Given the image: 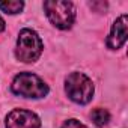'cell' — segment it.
Instances as JSON below:
<instances>
[{
    "instance_id": "1",
    "label": "cell",
    "mask_w": 128,
    "mask_h": 128,
    "mask_svg": "<svg viewBox=\"0 0 128 128\" xmlns=\"http://www.w3.org/2000/svg\"><path fill=\"white\" fill-rule=\"evenodd\" d=\"M42 48L44 45L39 35L32 29H23L17 39L15 56L18 60L24 63H33L42 54Z\"/></svg>"
},
{
    "instance_id": "2",
    "label": "cell",
    "mask_w": 128,
    "mask_h": 128,
    "mask_svg": "<svg viewBox=\"0 0 128 128\" xmlns=\"http://www.w3.org/2000/svg\"><path fill=\"white\" fill-rule=\"evenodd\" d=\"M12 92L24 98H44L48 94V86L32 72H20L12 82Z\"/></svg>"
},
{
    "instance_id": "3",
    "label": "cell",
    "mask_w": 128,
    "mask_h": 128,
    "mask_svg": "<svg viewBox=\"0 0 128 128\" xmlns=\"http://www.w3.org/2000/svg\"><path fill=\"white\" fill-rule=\"evenodd\" d=\"M44 9L53 26L57 29L66 30L74 24L76 9L71 2H59V0H48L44 2Z\"/></svg>"
},
{
    "instance_id": "4",
    "label": "cell",
    "mask_w": 128,
    "mask_h": 128,
    "mask_svg": "<svg viewBox=\"0 0 128 128\" xmlns=\"http://www.w3.org/2000/svg\"><path fill=\"white\" fill-rule=\"evenodd\" d=\"M65 90L70 100L77 104H88L94 96L92 80L83 72H72L65 80Z\"/></svg>"
},
{
    "instance_id": "5",
    "label": "cell",
    "mask_w": 128,
    "mask_h": 128,
    "mask_svg": "<svg viewBox=\"0 0 128 128\" xmlns=\"http://www.w3.org/2000/svg\"><path fill=\"white\" fill-rule=\"evenodd\" d=\"M6 128H41V120L33 112L15 108L6 116Z\"/></svg>"
},
{
    "instance_id": "6",
    "label": "cell",
    "mask_w": 128,
    "mask_h": 128,
    "mask_svg": "<svg viewBox=\"0 0 128 128\" xmlns=\"http://www.w3.org/2000/svg\"><path fill=\"white\" fill-rule=\"evenodd\" d=\"M126 27H128V17L120 15L114 21V24L112 26V32L107 38V47L110 50H118L125 44V41H126Z\"/></svg>"
},
{
    "instance_id": "7",
    "label": "cell",
    "mask_w": 128,
    "mask_h": 128,
    "mask_svg": "<svg viewBox=\"0 0 128 128\" xmlns=\"http://www.w3.org/2000/svg\"><path fill=\"white\" fill-rule=\"evenodd\" d=\"M90 118H92L94 124L98 125V126H104L110 120V114H108V112L106 108H95L90 113Z\"/></svg>"
},
{
    "instance_id": "8",
    "label": "cell",
    "mask_w": 128,
    "mask_h": 128,
    "mask_svg": "<svg viewBox=\"0 0 128 128\" xmlns=\"http://www.w3.org/2000/svg\"><path fill=\"white\" fill-rule=\"evenodd\" d=\"M24 8L23 2H17V0H11V2H0V9L6 14H18Z\"/></svg>"
},
{
    "instance_id": "9",
    "label": "cell",
    "mask_w": 128,
    "mask_h": 128,
    "mask_svg": "<svg viewBox=\"0 0 128 128\" xmlns=\"http://www.w3.org/2000/svg\"><path fill=\"white\" fill-rule=\"evenodd\" d=\"M60 128H88V126L83 125V124H82L80 120H77V119H68Z\"/></svg>"
},
{
    "instance_id": "10",
    "label": "cell",
    "mask_w": 128,
    "mask_h": 128,
    "mask_svg": "<svg viewBox=\"0 0 128 128\" xmlns=\"http://www.w3.org/2000/svg\"><path fill=\"white\" fill-rule=\"evenodd\" d=\"M5 27H6V24H5V20L0 17V32H3L5 30Z\"/></svg>"
}]
</instances>
